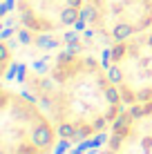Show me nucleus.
<instances>
[{
	"label": "nucleus",
	"mask_w": 152,
	"mask_h": 154,
	"mask_svg": "<svg viewBox=\"0 0 152 154\" xmlns=\"http://www.w3.org/2000/svg\"><path fill=\"white\" fill-rule=\"evenodd\" d=\"M58 130L29 96L2 94L0 154H54Z\"/></svg>",
	"instance_id": "obj_1"
},
{
	"label": "nucleus",
	"mask_w": 152,
	"mask_h": 154,
	"mask_svg": "<svg viewBox=\"0 0 152 154\" xmlns=\"http://www.w3.org/2000/svg\"><path fill=\"white\" fill-rule=\"evenodd\" d=\"M105 74H107L110 83H114V85H121L123 83V72H121V67H119V65H110L105 69Z\"/></svg>",
	"instance_id": "obj_2"
},
{
	"label": "nucleus",
	"mask_w": 152,
	"mask_h": 154,
	"mask_svg": "<svg viewBox=\"0 0 152 154\" xmlns=\"http://www.w3.org/2000/svg\"><path fill=\"white\" fill-rule=\"evenodd\" d=\"M18 40L23 42V45H29V42H31V34H29V29H20V31H18Z\"/></svg>",
	"instance_id": "obj_3"
},
{
	"label": "nucleus",
	"mask_w": 152,
	"mask_h": 154,
	"mask_svg": "<svg viewBox=\"0 0 152 154\" xmlns=\"http://www.w3.org/2000/svg\"><path fill=\"white\" fill-rule=\"evenodd\" d=\"M0 58H2V67L7 69V63H9V49H7V45H0Z\"/></svg>",
	"instance_id": "obj_4"
},
{
	"label": "nucleus",
	"mask_w": 152,
	"mask_h": 154,
	"mask_svg": "<svg viewBox=\"0 0 152 154\" xmlns=\"http://www.w3.org/2000/svg\"><path fill=\"white\" fill-rule=\"evenodd\" d=\"M78 40V36L74 34V31H70V34H65V42H67V45H70V42H76Z\"/></svg>",
	"instance_id": "obj_5"
},
{
	"label": "nucleus",
	"mask_w": 152,
	"mask_h": 154,
	"mask_svg": "<svg viewBox=\"0 0 152 154\" xmlns=\"http://www.w3.org/2000/svg\"><path fill=\"white\" fill-rule=\"evenodd\" d=\"M67 5H70V7H76V9H81V7H83V0H67Z\"/></svg>",
	"instance_id": "obj_6"
},
{
	"label": "nucleus",
	"mask_w": 152,
	"mask_h": 154,
	"mask_svg": "<svg viewBox=\"0 0 152 154\" xmlns=\"http://www.w3.org/2000/svg\"><path fill=\"white\" fill-rule=\"evenodd\" d=\"M145 42H148V47H150V49H152V34L148 36V40H145Z\"/></svg>",
	"instance_id": "obj_7"
}]
</instances>
